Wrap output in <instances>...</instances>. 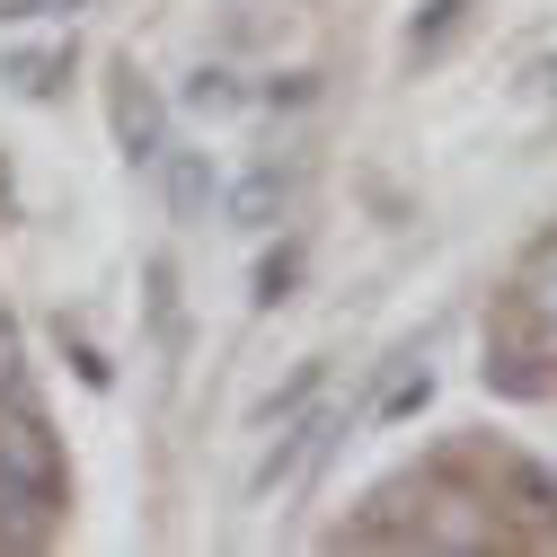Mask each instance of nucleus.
<instances>
[{
	"instance_id": "9d476101",
	"label": "nucleus",
	"mask_w": 557,
	"mask_h": 557,
	"mask_svg": "<svg viewBox=\"0 0 557 557\" xmlns=\"http://www.w3.org/2000/svg\"><path fill=\"white\" fill-rule=\"evenodd\" d=\"M293 284H301V248L284 239V248H265V257H257V293H248V301L274 310V301H293Z\"/></svg>"
},
{
	"instance_id": "f8f14e48",
	"label": "nucleus",
	"mask_w": 557,
	"mask_h": 557,
	"mask_svg": "<svg viewBox=\"0 0 557 557\" xmlns=\"http://www.w3.org/2000/svg\"><path fill=\"white\" fill-rule=\"evenodd\" d=\"M425 398H434V372H407V381H398V389L381 398V425H398V416H416Z\"/></svg>"
},
{
	"instance_id": "f03ea898",
	"label": "nucleus",
	"mask_w": 557,
	"mask_h": 557,
	"mask_svg": "<svg viewBox=\"0 0 557 557\" xmlns=\"http://www.w3.org/2000/svg\"><path fill=\"white\" fill-rule=\"evenodd\" d=\"M107 124H115V151L133 169H160L169 151V98L143 81V62H115V81H107Z\"/></svg>"
},
{
	"instance_id": "2eb2a0df",
	"label": "nucleus",
	"mask_w": 557,
	"mask_h": 557,
	"mask_svg": "<svg viewBox=\"0 0 557 557\" xmlns=\"http://www.w3.org/2000/svg\"><path fill=\"white\" fill-rule=\"evenodd\" d=\"M0 389H18V327H10V310H0Z\"/></svg>"
},
{
	"instance_id": "423d86ee",
	"label": "nucleus",
	"mask_w": 557,
	"mask_h": 557,
	"mask_svg": "<svg viewBox=\"0 0 557 557\" xmlns=\"http://www.w3.org/2000/svg\"><path fill=\"white\" fill-rule=\"evenodd\" d=\"M0 89H18L36 107H53L72 89V45H36V53H0Z\"/></svg>"
},
{
	"instance_id": "39448f33",
	"label": "nucleus",
	"mask_w": 557,
	"mask_h": 557,
	"mask_svg": "<svg viewBox=\"0 0 557 557\" xmlns=\"http://www.w3.org/2000/svg\"><path fill=\"white\" fill-rule=\"evenodd\" d=\"M160 195H169V222H203L213 213V195H222V177H213V151H160Z\"/></svg>"
},
{
	"instance_id": "dca6fc26",
	"label": "nucleus",
	"mask_w": 557,
	"mask_h": 557,
	"mask_svg": "<svg viewBox=\"0 0 557 557\" xmlns=\"http://www.w3.org/2000/svg\"><path fill=\"white\" fill-rule=\"evenodd\" d=\"M265 107H310V72H284V81L265 89Z\"/></svg>"
},
{
	"instance_id": "6e6552de",
	"label": "nucleus",
	"mask_w": 557,
	"mask_h": 557,
	"mask_svg": "<svg viewBox=\"0 0 557 557\" xmlns=\"http://www.w3.org/2000/svg\"><path fill=\"white\" fill-rule=\"evenodd\" d=\"M522 319L540 336V355H557V248L531 265V284H522Z\"/></svg>"
},
{
	"instance_id": "9b49d317",
	"label": "nucleus",
	"mask_w": 557,
	"mask_h": 557,
	"mask_svg": "<svg viewBox=\"0 0 557 557\" xmlns=\"http://www.w3.org/2000/svg\"><path fill=\"white\" fill-rule=\"evenodd\" d=\"M319 389H327V363H301V372H293L284 389H274V398H265V416H257V425H284V416H301V407H310Z\"/></svg>"
},
{
	"instance_id": "f257e3e1",
	"label": "nucleus",
	"mask_w": 557,
	"mask_h": 557,
	"mask_svg": "<svg viewBox=\"0 0 557 557\" xmlns=\"http://www.w3.org/2000/svg\"><path fill=\"white\" fill-rule=\"evenodd\" d=\"M0 478L10 486H27V496H62V443H53V425L18 398V389H0Z\"/></svg>"
},
{
	"instance_id": "7ed1b4c3",
	"label": "nucleus",
	"mask_w": 557,
	"mask_h": 557,
	"mask_svg": "<svg viewBox=\"0 0 557 557\" xmlns=\"http://www.w3.org/2000/svg\"><path fill=\"white\" fill-rule=\"evenodd\" d=\"M327 443H336V416H327V407H301V416H284L274 451L257 460V496H274V486H293V478H310V469L327 460Z\"/></svg>"
},
{
	"instance_id": "0eeeda50",
	"label": "nucleus",
	"mask_w": 557,
	"mask_h": 557,
	"mask_svg": "<svg viewBox=\"0 0 557 557\" xmlns=\"http://www.w3.org/2000/svg\"><path fill=\"white\" fill-rule=\"evenodd\" d=\"M143 293H151V327H160V363H177L186 355V301H177V265L169 257L143 265Z\"/></svg>"
},
{
	"instance_id": "ddd939ff",
	"label": "nucleus",
	"mask_w": 557,
	"mask_h": 557,
	"mask_svg": "<svg viewBox=\"0 0 557 557\" xmlns=\"http://www.w3.org/2000/svg\"><path fill=\"white\" fill-rule=\"evenodd\" d=\"M89 0H0V18L10 27H27V18H81Z\"/></svg>"
},
{
	"instance_id": "1a4fd4ad",
	"label": "nucleus",
	"mask_w": 557,
	"mask_h": 557,
	"mask_svg": "<svg viewBox=\"0 0 557 557\" xmlns=\"http://www.w3.org/2000/svg\"><path fill=\"white\" fill-rule=\"evenodd\" d=\"M186 107H195V115H239V107H248V89H239V72L203 62V72L186 81Z\"/></svg>"
},
{
	"instance_id": "4468645a",
	"label": "nucleus",
	"mask_w": 557,
	"mask_h": 557,
	"mask_svg": "<svg viewBox=\"0 0 557 557\" xmlns=\"http://www.w3.org/2000/svg\"><path fill=\"white\" fill-rule=\"evenodd\" d=\"M460 10H469V0H434V10H425V18H416V45H434V36H443V27L460 18Z\"/></svg>"
},
{
	"instance_id": "20e7f679",
	"label": "nucleus",
	"mask_w": 557,
	"mask_h": 557,
	"mask_svg": "<svg viewBox=\"0 0 557 557\" xmlns=\"http://www.w3.org/2000/svg\"><path fill=\"white\" fill-rule=\"evenodd\" d=\"M293 186H301L293 160H257V169L231 186V222H239V231H274V222L293 213Z\"/></svg>"
}]
</instances>
